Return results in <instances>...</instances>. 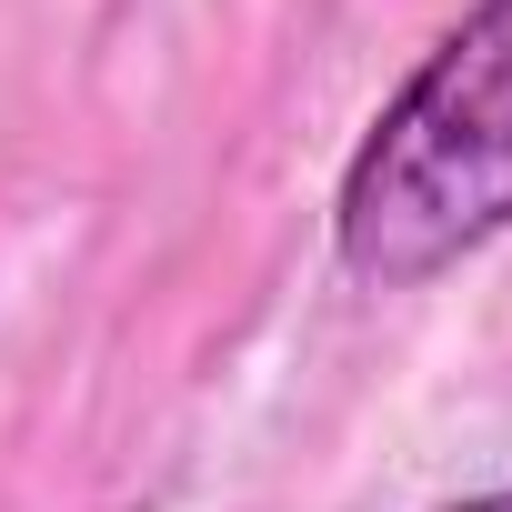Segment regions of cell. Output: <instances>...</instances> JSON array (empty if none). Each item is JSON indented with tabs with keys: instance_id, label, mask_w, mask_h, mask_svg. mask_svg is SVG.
Wrapping results in <instances>:
<instances>
[{
	"instance_id": "cell-1",
	"label": "cell",
	"mask_w": 512,
	"mask_h": 512,
	"mask_svg": "<svg viewBox=\"0 0 512 512\" xmlns=\"http://www.w3.org/2000/svg\"><path fill=\"white\" fill-rule=\"evenodd\" d=\"M502 231H512V0H472L352 141L332 191V251L372 292H422Z\"/></svg>"
},
{
	"instance_id": "cell-2",
	"label": "cell",
	"mask_w": 512,
	"mask_h": 512,
	"mask_svg": "<svg viewBox=\"0 0 512 512\" xmlns=\"http://www.w3.org/2000/svg\"><path fill=\"white\" fill-rule=\"evenodd\" d=\"M452 512H512V492H472V502H452Z\"/></svg>"
}]
</instances>
